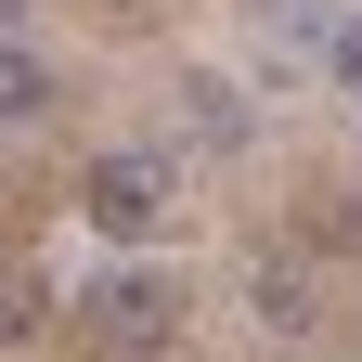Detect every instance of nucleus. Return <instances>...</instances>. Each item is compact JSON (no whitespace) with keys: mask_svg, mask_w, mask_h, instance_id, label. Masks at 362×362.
Listing matches in <instances>:
<instances>
[{"mask_svg":"<svg viewBox=\"0 0 362 362\" xmlns=\"http://www.w3.org/2000/svg\"><path fill=\"white\" fill-rule=\"evenodd\" d=\"M78 207H90V233H117V246H143L156 220H168V168L156 156H90V181H78Z\"/></svg>","mask_w":362,"mask_h":362,"instance_id":"1","label":"nucleus"},{"mask_svg":"<svg viewBox=\"0 0 362 362\" xmlns=\"http://www.w3.org/2000/svg\"><path fill=\"white\" fill-rule=\"evenodd\" d=\"M168 324H181L168 272H104V285H90V337L104 349H168Z\"/></svg>","mask_w":362,"mask_h":362,"instance_id":"2","label":"nucleus"},{"mask_svg":"<svg viewBox=\"0 0 362 362\" xmlns=\"http://www.w3.org/2000/svg\"><path fill=\"white\" fill-rule=\"evenodd\" d=\"M39 104H52V65H39L26 39H0V129H13V117H39Z\"/></svg>","mask_w":362,"mask_h":362,"instance_id":"3","label":"nucleus"},{"mask_svg":"<svg viewBox=\"0 0 362 362\" xmlns=\"http://www.w3.org/2000/svg\"><path fill=\"white\" fill-rule=\"evenodd\" d=\"M259 324H285V337L310 324V285H298V272H259Z\"/></svg>","mask_w":362,"mask_h":362,"instance_id":"4","label":"nucleus"},{"mask_svg":"<svg viewBox=\"0 0 362 362\" xmlns=\"http://www.w3.org/2000/svg\"><path fill=\"white\" fill-rule=\"evenodd\" d=\"M324 65H337V90L362 104V13H337V26H324Z\"/></svg>","mask_w":362,"mask_h":362,"instance_id":"5","label":"nucleus"},{"mask_svg":"<svg viewBox=\"0 0 362 362\" xmlns=\"http://www.w3.org/2000/svg\"><path fill=\"white\" fill-rule=\"evenodd\" d=\"M0 13H13V0H0Z\"/></svg>","mask_w":362,"mask_h":362,"instance_id":"6","label":"nucleus"}]
</instances>
